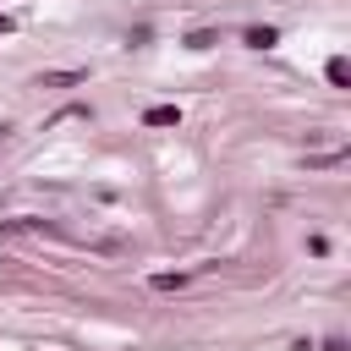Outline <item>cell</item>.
<instances>
[{
    "instance_id": "obj_1",
    "label": "cell",
    "mask_w": 351,
    "mask_h": 351,
    "mask_svg": "<svg viewBox=\"0 0 351 351\" xmlns=\"http://www.w3.org/2000/svg\"><path fill=\"white\" fill-rule=\"evenodd\" d=\"M176 121H181V110H176V104H154V110L143 115V126H176Z\"/></svg>"
},
{
    "instance_id": "obj_3",
    "label": "cell",
    "mask_w": 351,
    "mask_h": 351,
    "mask_svg": "<svg viewBox=\"0 0 351 351\" xmlns=\"http://www.w3.org/2000/svg\"><path fill=\"white\" fill-rule=\"evenodd\" d=\"M0 33H11V22H5V16H0Z\"/></svg>"
},
{
    "instance_id": "obj_2",
    "label": "cell",
    "mask_w": 351,
    "mask_h": 351,
    "mask_svg": "<svg viewBox=\"0 0 351 351\" xmlns=\"http://www.w3.org/2000/svg\"><path fill=\"white\" fill-rule=\"evenodd\" d=\"M247 44H252V49H269V44H274V27H247Z\"/></svg>"
}]
</instances>
